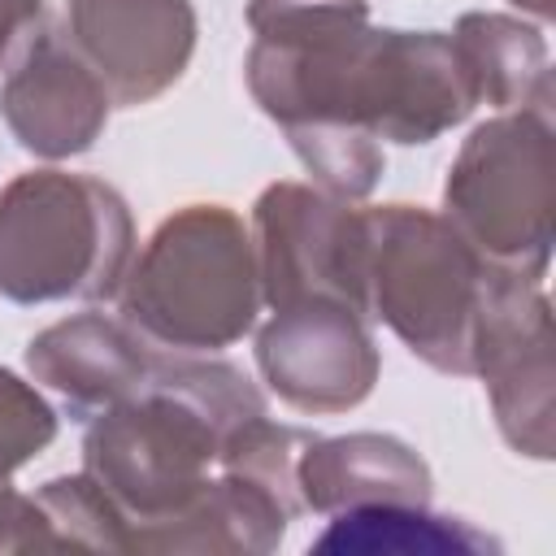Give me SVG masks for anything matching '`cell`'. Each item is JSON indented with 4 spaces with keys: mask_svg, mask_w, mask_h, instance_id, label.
I'll return each mask as SVG.
<instances>
[{
    "mask_svg": "<svg viewBox=\"0 0 556 556\" xmlns=\"http://www.w3.org/2000/svg\"><path fill=\"white\" fill-rule=\"evenodd\" d=\"M556 213L552 109H508L460 143L443 178L447 226L500 274L547 278Z\"/></svg>",
    "mask_w": 556,
    "mask_h": 556,
    "instance_id": "obj_5",
    "label": "cell"
},
{
    "mask_svg": "<svg viewBox=\"0 0 556 556\" xmlns=\"http://www.w3.org/2000/svg\"><path fill=\"white\" fill-rule=\"evenodd\" d=\"M56 439V408L22 374L0 365V486Z\"/></svg>",
    "mask_w": 556,
    "mask_h": 556,
    "instance_id": "obj_19",
    "label": "cell"
},
{
    "mask_svg": "<svg viewBox=\"0 0 556 556\" xmlns=\"http://www.w3.org/2000/svg\"><path fill=\"white\" fill-rule=\"evenodd\" d=\"M313 552L339 556H486L500 539L465 517L430 513V504H365L343 508L313 539Z\"/></svg>",
    "mask_w": 556,
    "mask_h": 556,
    "instance_id": "obj_16",
    "label": "cell"
},
{
    "mask_svg": "<svg viewBox=\"0 0 556 556\" xmlns=\"http://www.w3.org/2000/svg\"><path fill=\"white\" fill-rule=\"evenodd\" d=\"M252 252L261 304L287 308L300 300H339L365 313L361 300V208L313 187L269 182L252 204Z\"/></svg>",
    "mask_w": 556,
    "mask_h": 556,
    "instance_id": "obj_8",
    "label": "cell"
},
{
    "mask_svg": "<svg viewBox=\"0 0 556 556\" xmlns=\"http://www.w3.org/2000/svg\"><path fill=\"white\" fill-rule=\"evenodd\" d=\"M39 26H43V0H0V65H9Z\"/></svg>",
    "mask_w": 556,
    "mask_h": 556,
    "instance_id": "obj_21",
    "label": "cell"
},
{
    "mask_svg": "<svg viewBox=\"0 0 556 556\" xmlns=\"http://www.w3.org/2000/svg\"><path fill=\"white\" fill-rule=\"evenodd\" d=\"M152 361L156 348L135 326L109 313H74L65 321L43 326L26 343L30 382L48 387L78 421L139 391L152 374Z\"/></svg>",
    "mask_w": 556,
    "mask_h": 556,
    "instance_id": "obj_12",
    "label": "cell"
},
{
    "mask_svg": "<svg viewBox=\"0 0 556 556\" xmlns=\"http://www.w3.org/2000/svg\"><path fill=\"white\" fill-rule=\"evenodd\" d=\"M109 109V91L74 52L65 30L48 26H39L22 43L0 83V122L9 126L17 148L43 161L87 152L104 135Z\"/></svg>",
    "mask_w": 556,
    "mask_h": 556,
    "instance_id": "obj_11",
    "label": "cell"
},
{
    "mask_svg": "<svg viewBox=\"0 0 556 556\" xmlns=\"http://www.w3.org/2000/svg\"><path fill=\"white\" fill-rule=\"evenodd\" d=\"M291 152L300 156V165L308 169L313 187L348 200V204H361L378 178H382V143L361 130V126H313V130H291L287 135Z\"/></svg>",
    "mask_w": 556,
    "mask_h": 556,
    "instance_id": "obj_17",
    "label": "cell"
},
{
    "mask_svg": "<svg viewBox=\"0 0 556 556\" xmlns=\"http://www.w3.org/2000/svg\"><path fill=\"white\" fill-rule=\"evenodd\" d=\"M135 256V222L96 174L26 169L0 187V295L13 304L109 300Z\"/></svg>",
    "mask_w": 556,
    "mask_h": 556,
    "instance_id": "obj_4",
    "label": "cell"
},
{
    "mask_svg": "<svg viewBox=\"0 0 556 556\" xmlns=\"http://www.w3.org/2000/svg\"><path fill=\"white\" fill-rule=\"evenodd\" d=\"M256 313L252 230L226 204L174 208L117 287V317L161 352H222L256 330Z\"/></svg>",
    "mask_w": 556,
    "mask_h": 556,
    "instance_id": "obj_2",
    "label": "cell"
},
{
    "mask_svg": "<svg viewBox=\"0 0 556 556\" xmlns=\"http://www.w3.org/2000/svg\"><path fill=\"white\" fill-rule=\"evenodd\" d=\"M39 508L48 513L56 547H87V552H130V526L122 508L78 469L48 478L35 491Z\"/></svg>",
    "mask_w": 556,
    "mask_h": 556,
    "instance_id": "obj_18",
    "label": "cell"
},
{
    "mask_svg": "<svg viewBox=\"0 0 556 556\" xmlns=\"http://www.w3.org/2000/svg\"><path fill=\"white\" fill-rule=\"evenodd\" d=\"M552 348V304L543 282L491 269L473 326V374L486 387L500 439L530 460H552L556 452Z\"/></svg>",
    "mask_w": 556,
    "mask_h": 556,
    "instance_id": "obj_7",
    "label": "cell"
},
{
    "mask_svg": "<svg viewBox=\"0 0 556 556\" xmlns=\"http://www.w3.org/2000/svg\"><path fill=\"white\" fill-rule=\"evenodd\" d=\"M261 382L295 413L330 417L369 400L382 352L369 317L339 300H300L274 308L252 343Z\"/></svg>",
    "mask_w": 556,
    "mask_h": 556,
    "instance_id": "obj_9",
    "label": "cell"
},
{
    "mask_svg": "<svg viewBox=\"0 0 556 556\" xmlns=\"http://www.w3.org/2000/svg\"><path fill=\"white\" fill-rule=\"evenodd\" d=\"M295 508L252 473L213 469L169 517L130 534V552L161 556H269L287 539Z\"/></svg>",
    "mask_w": 556,
    "mask_h": 556,
    "instance_id": "obj_13",
    "label": "cell"
},
{
    "mask_svg": "<svg viewBox=\"0 0 556 556\" xmlns=\"http://www.w3.org/2000/svg\"><path fill=\"white\" fill-rule=\"evenodd\" d=\"M456 56L469 74L473 100L508 113V109H552V56L539 26L513 13H460L447 30Z\"/></svg>",
    "mask_w": 556,
    "mask_h": 556,
    "instance_id": "obj_15",
    "label": "cell"
},
{
    "mask_svg": "<svg viewBox=\"0 0 556 556\" xmlns=\"http://www.w3.org/2000/svg\"><path fill=\"white\" fill-rule=\"evenodd\" d=\"M269 413L261 387L213 352H161L139 391L87 417L83 473L122 508L130 534L182 508L217 469L222 443Z\"/></svg>",
    "mask_w": 556,
    "mask_h": 556,
    "instance_id": "obj_1",
    "label": "cell"
},
{
    "mask_svg": "<svg viewBox=\"0 0 556 556\" xmlns=\"http://www.w3.org/2000/svg\"><path fill=\"white\" fill-rule=\"evenodd\" d=\"M48 547H56L48 513L39 508L35 495H22L4 482L0 486V552H48Z\"/></svg>",
    "mask_w": 556,
    "mask_h": 556,
    "instance_id": "obj_20",
    "label": "cell"
},
{
    "mask_svg": "<svg viewBox=\"0 0 556 556\" xmlns=\"http://www.w3.org/2000/svg\"><path fill=\"white\" fill-rule=\"evenodd\" d=\"M478 109L447 30L374 26L343 74V122L378 143H434Z\"/></svg>",
    "mask_w": 556,
    "mask_h": 556,
    "instance_id": "obj_6",
    "label": "cell"
},
{
    "mask_svg": "<svg viewBox=\"0 0 556 556\" xmlns=\"http://www.w3.org/2000/svg\"><path fill=\"white\" fill-rule=\"evenodd\" d=\"M300 513L334 517L365 504H430L434 478L421 452L395 434H313L295 460Z\"/></svg>",
    "mask_w": 556,
    "mask_h": 556,
    "instance_id": "obj_14",
    "label": "cell"
},
{
    "mask_svg": "<svg viewBox=\"0 0 556 556\" xmlns=\"http://www.w3.org/2000/svg\"><path fill=\"white\" fill-rule=\"evenodd\" d=\"M491 265L421 204L361 208V300L421 365L469 378L473 326Z\"/></svg>",
    "mask_w": 556,
    "mask_h": 556,
    "instance_id": "obj_3",
    "label": "cell"
},
{
    "mask_svg": "<svg viewBox=\"0 0 556 556\" xmlns=\"http://www.w3.org/2000/svg\"><path fill=\"white\" fill-rule=\"evenodd\" d=\"M521 13H530V17H539V22H547L552 17V0H513Z\"/></svg>",
    "mask_w": 556,
    "mask_h": 556,
    "instance_id": "obj_22",
    "label": "cell"
},
{
    "mask_svg": "<svg viewBox=\"0 0 556 556\" xmlns=\"http://www.w3.org/2000/svg\"><path fill=\"white\" fill-rule=\"evenodd\" d=\"M191 0H70L65 39L109 91L113 109H139L165 96L195 52Z\"/></svg>",
    "mask_w": 556,
    "mask_h": 556,
    "instance_id": "obj_10",
    "label": "cell"
}]
</instances>
